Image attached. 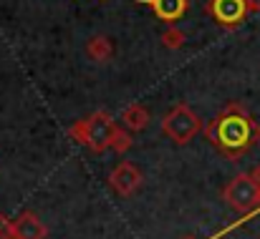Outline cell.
I'll return each mask as SVG.
<instances>
[{
    "label": "cell",
    "mask_w": 260,
    "mask_h": 239,
    "mask_svg": "<svg viewBox=\"0 0 260 239\" xmlns=\"http://www.w3.org/2000/svg\"><path fill=\"white\" fill-rule=\"evenodd\" d=\"M205 139L222 156L240 159L260 141V126L240 103H230L205 126Z\"/></svg>",
    "instance_id": "6da1fadb"
},
{
    "label": "cell",
    "mask_w": 260,
    "mask_h": 239,
    "mask_svg": "<svg viewBox=\"0 0 260 239\" xmlns=\"http://www.w3.org/2000/svg\"><path fill=\"white\" fill-rule=\"evenodd\" d=\"M116 131V121L109 111H93L91 116L76 121L69 134L74 141H79L81 146H86L93 154H104L106 149H111V139Z\"/></svg>",
    "instance_id": "7a4b0ae2"
},
{
    "label": "cell",
    "mask_w": 260,
    "mask_h": 239,
    "mask_svg": "<svg viewBox=\"0 0 260 239\" xmlns=\"http://www.w3.org/2000/svg\"><path fill=\"white\" fill-rule=\"evenodd\" d=\"M222 199L228 202V207L233 212H238L240 217H253L260 212V179L248 171V174H238L228 181V186L222 189Z\"/></svg>",
    "instance_id": "3957f363"
},
{
    "label": "cell",
    "mask_w": 260,
    "mask_h": 239,
    "mask_svg": "<svg viewBox=\"0 0 260 239\" xmlns=\"http://www.w3.org/2000/svg\"><path fill=\"white\" fill-rule=\"evenodd\" d=\"M200 131H202V118L187 103H177L172 111L165 113V118H162V134L170 141H174L177 146L189 144Z\"/></svg>",
    "instance_id": "277c9868"
},
{
    "label": "cell",
    "mask_w": 260,
    "mask_h": 239,
    "mask_svg": "<svg viewBox=\"0 0 260 239\" xmlns=\"http://www.w3.org/2000/svg\"><path fill=\"white\" fill-rule=\"evenodd\" d=\"M205 10L222 28H238L245 20V15L250 13L248 0H207Z\"/></svg>",
    "instance_id": "5b68a950"
},
{
    "label": "cell",
    "mask_w": 260,
    "mask_h": 239,
    "mask_svg": "<svg viewBox=\"0 0 260 239\" xmlns=\"http://www.w3.org/2000/svg\"><path fill=\"white\" fill-rule=\"evenodd\" d=\"M109 186L119 196H132L142 186V171H139V166L132 164V161H119L111 169V174H109Z\"/></svg>",
    "instance_id": "8992f818"
},
{
    "label": "cell",
    "mask_w": 260,
    "mask_h": 239,
    "mask_svg": "<svg viewBox=\"0 0 260 239\" xmlns=\"http://www.w3.org/2000/svg\"><path fill=\"white\" fill-rule=\"evenodd\" d=\"M10 232H13L15 239H46L48 237V227L33 212H23L18 219H13L10 222Z\"/></svg>",
    "instance_id": "52a82bcc"
},
{
    "label": "cell",
    "mask_w": 260,
    "mask_h": 239,
    "mask_svg": "<svg viewBox=\"0 0 260 239\" xmlns=\"http://www.w3.org/2000/svg\"><path fill=\"white\" fill-rule=\"evenodd\" d=\"M139 3L149 5L152 13L167 25H174L179 18H184V13L189 8V0H139Z\"/></svg>",
    "instance_id": "ba28073f"
},
{
    "label": "cell",
    "mask_w": 260,
    "mask_h": 239,
    "mask_svg": "<svg viewBox=\"0 0 260 239\" xmlns=\"http://www.w3.org/2000/svg\"><path fill=\"white\" fill-rule=\"evenodd\" d=\"M149 118H152V113H149V108L142 106V103H132V106H126V108L121 111V126H126L129 131H142V129H147V126H149Z\"/></svg>",
    "instance_id": "9c48e42d"
},
{
    "label": "cell",
    "mask_w": 260,
    "mask_h": 239,
    "mask_svg": "<svg viewBox=\"0 0 260 239\" xmlns=\"http://www.w3.org/2000/svg\"><path fill=\"white\" fill-rule=\"evenodd\" d=\"M86 53L96 61V63H106V61H111V56H114V46H111L109 38L93 35V38L86 43Z\"/></svg>",
    "instance_id": "30bf717a"
},
{
    "label": "cell",
    "mask_w": 260,
    "mask_h": 239,
    "mask_svg": "<svg viewBox=\"0 0 260 239\" xmlns=\"http://www.w3.org/2000/svg\"><path fill=\"white\" fill-rule=\"evenodd\" d=\"M132 144H134V139H132L129 129H126V126H116L114 139H111V149H114L116 154H124V151L132 149Z\"/></svg>",
    "instance_id": "8fae6325"
},
{
    "label": "cell",
    "mask_w": 260,
    "mask_h": 239,
    "mask_svg": "<svg viewBox=\"0 0 260 239\" xmlns=\"http://www.w3.org/2000/svg\"><path fill=\"white\" fill-rule=\"evenodd\" d=\"M162 46L170 48V51H177L184 46V30L182 28H174V25H167V30L162 33Z\"/></svg>",
    "instance_id": "7c38bea8"
},
{
    "label": "cell",
    "mask_w": 260,
    "mask_h": 239,
    "mask_svg": "<svg viewBox=\"0 0 260 239\" xmlns=\"http://www.w3.org/2000/svg\"><path fill=\"white\" fill-rule=\"evenodd\" d=\"M0 239H15L10 232V219L5 214H0Z\"/></svg>",
    "instance_id": "4fadbf2b"
},
{
    "label": "cell",
    "mask_w": 260,
    "mask_h": 239,
    "mask_svg": "<svg viewBox=\"0 0 260 239\" xmlns=\"http://www.w3.org/2000/svg\"><path fill=\"white\" fill-rule=\"evenodd\" d=\"M248 10L250 13H260V0H248Z\"/></svg>",
    "instance_id": "5bb4252c"
},
{
    "label": "cell",
    "mask_w": 260,
    "mask_h": 239,
    "mask_svg": "<svg viewBox=\"0 0 260 239\" xmlns=\"http://www.w3.org/2000/svg\"><path fill=\"white\" fill-rule=\"evenodd\" d=\"M182 239H197V237H192V234H187V237H182Z\"/></svg>",
    "instance_id": "9a60e30c"
}]
</instances>
